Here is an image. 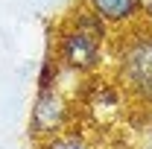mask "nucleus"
<instances>
[{"mask_svg": "<svg viewBox=\"0 0 152 149\" xmlns=\"http://www.w3.org/2000/svg\"><path fill=\"white\" fill-rule=\"evenodd\" d=\"M111 35L114 32L105 26V20L85 3H79L56 26L53 58L64 73L96 76L111 64Z\"/></svg>", "mask_w": 152, "mask_h": 149, "instance_id": "obj_1", "label": "nucleus"}, {"mask_svg": "<svg viewBox=\"0 0 152 149\" xmlns=\"http://www.w3.org/2000/svg\"><path fill=\"white\" fill-rule=\"evenodd\" d=\"M61 73H64V70L58 67V61L53 58V53H50V56L41 61V70H38V91H44V88H56Z\"/></svg>", "mask_w": 152, "mask_h": 149, "instance_id": "obj_6", "label": "nucleus"}, {"mask_svg": "<svg viewBox=\"0 0 152 149\" xmlns=\"http://www.w3.org/2000/svg\"><path fill=\"white\" fill-rule=\"evenodd\" d=\"M73 123H76V102L67 91H61V85L44 88L35 93L29 120H26V131L35 143H44L61 131H70Z\"/></svg>", "mask_w": 152, "mask_h": 149, "instance_id": "obj_3", "label": "nucleus"}, {"mask_svg": "<svg viewBox=\"0 0 152 149\" xmlns=\"http://www.w3.org/2000/svg\"><path fill=\"white\" fill-rule=\"evenodd\" d=\"M143 26L152 29V0H146V6H143Z\"/></svg>", "mask_w": 152, "mask_h": 149, "instance_id": "obj_7", "label": "nucleus"}, {"mask_svg": "<svg viewBox=\"0 0 152 149\" xmlns=\"http://www.w3.org/2000/svg\"><path fill=\"white\" fill-rule=\"evenodd\" d=\"M111 79L126 99L152 105V29L140 23L111 41Z\"/></svg>", "mask_w": 152, "mask_h": 149, "instance_id": "obj_2", "label": "nucleus"}, {"mask_svg": "<svg viewBox=\"0 0 152 149\" xmlns=\"http://www.w3.org/2000/svg\"><path fill=\"white\" fill-rule=\"evenodd\" d=\"M38 149H96V143L85 134V131H61L56 137H50V140H44V143H38Z\"/></svg>", "mask_w": 152, "mask_h": 149, "instance_id": "obj_5", "label": "nucleus"}, {"mask_svg": "<svg viewBox=\"0 0 152 149\" xmlns=\"http://www.w3.org/2000/svg\"><path fill=\"white\" fill-rule=\"evenodd\" d=\"M82 3L105 20V26L111 29L114 35L129 32V29L143 23V6H146V0H82Z\"/></svg>", "mask_w": 152, "mask_h": 149, "instance_id": "obj_4", "label": "nucleus"}, {"mask_svg": "<svg viewBox=\"0 0 152 149\" xmlns=\"http://www.w3.org/2000/svg\"><path fill=\"white\" fill-rule=\"evenodd\" d=\"M134 149H152V140H140V143H137Z\"/></svg>", "mask_w": 152, "mask_h": 149, "instance_id": "obj_8", "label": "nucleus"}]
</instances>
